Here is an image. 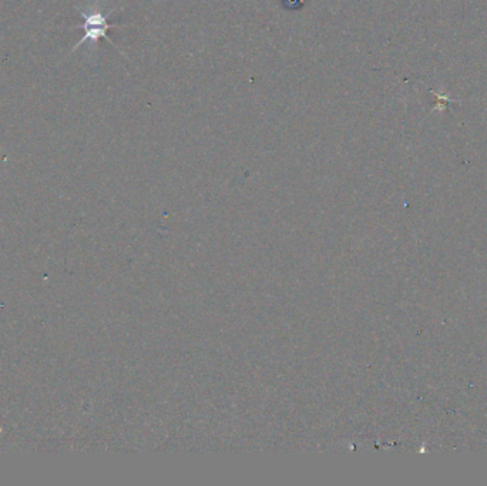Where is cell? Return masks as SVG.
I'll use <instances>...</instances> for the list:
<instances>
[{"mask_svg":"<svg viewBox=\"0 0 487 486\" xmlns=\"http://www.w3.org/2000/svg\"><path fill=\"white\" fill-rule=\"evenodd\" d=\"M115 11H117V8H113V9H110L108 12H104L103 8H101V5H100V2H94L93 5L87 6L86 9H79V13H80V16L83 18L84 23H83L81 26H76L74 29H83L84 35H83V38L74 45V47L70 50L69 55H71L73 52H76V50H77L80 46H83L84 43H90L91 49H96L98 40H100V39H105L110 45H113V47H115L121 55L125 56V53L121 52V50L115 46V43H114V42L108 38V35H107L110 29H114V28L118 26L117 23H110V22H108V18H110Z\"/></svg>","mask_w":487,"mask_h":486,"instance_id":"cell-1","label":"cell"}]
</instances>
